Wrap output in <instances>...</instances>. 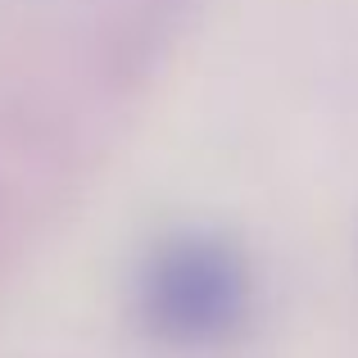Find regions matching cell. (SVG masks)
Here are the masks:
<instances>
[{"instance_id": "1", "label": "cell", "mask_w": 358, "mask_h": 358, "mask_svg": "<svg viewBox=\"0 0 358 358\" xmlns=\"http://www.w3.org/2000/svg\"><path fill=\"white\" fill-rule=\"evenodd\" d=\"M136 299L159 341L204 350L241 331L250 313V268L227 241L182 231L145 259Z\"/></svg>"}]
</instances>
